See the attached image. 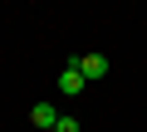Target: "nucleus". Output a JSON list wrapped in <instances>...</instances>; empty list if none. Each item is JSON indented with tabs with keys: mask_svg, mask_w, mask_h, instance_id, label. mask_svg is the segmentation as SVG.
Returning a JSON list of instances; mask_svg holds the SVG:
<instances>
[{
	"mask_svg": "<svg viewBox=\"0 0 147 132\" xmlns=\"http://www.w3.org/2000/svg\"><path fill=\"white\" fill-rule=\"evenodd\" d=\"M74 69L84 74V83H93V78L108 74V59H103V54H79V59H74Z\"/></svg>",
	"mask_w": 147,
	"mask_h": 132,
	"instance_id": "f257e3e1",
	"label": "nucleus"
},
{
	"mask_svg": "<svg viewBox=\"0 0 147 132\" xmlns=\"http://www.w3.org/2000/svg\"><path fill=\"white\" fill-rule=\"evenodd\" d=\"M30 122H34V132H54L59 108H54V103H34V108H30Z\"/></svg>",
	"mask_w": 147,
	"mask_h": 132,
	"instance_id": "f03ea898",
	"label": "nucleus"
},
{
	"mask_svg": "<svg viewBox=\"0 0 147 132\" xmlns=\"http://www.w3.org/2000/svg\"><path fill=\"white\" fill-rule=\"evenodd\" d=\"M59 93H69V98H74V93H84V74L74 69V64H69V69L59 74Z\"/></svg>",
	"mask_w": 147,
	"mask_h": 132,
	"instance_id": "7ed1b4c3",
	"label": "nucleus"
},
{
	"mask_svg": "<svg viewBox=\"0 0 147 132\" xmlns=\"http://www.w3.org/2000/svg\"><path fill=\"white\" fill-rule=\"evenodd\" d=\"M54 132H84V127H79V117H74V113H59V122H54Z\"/></svg>",
	"mask_w": 147,
	"mask_h": 132,
	"instance_id": "20e7f679",
	"label": "nucleus"
}]
</instances>
